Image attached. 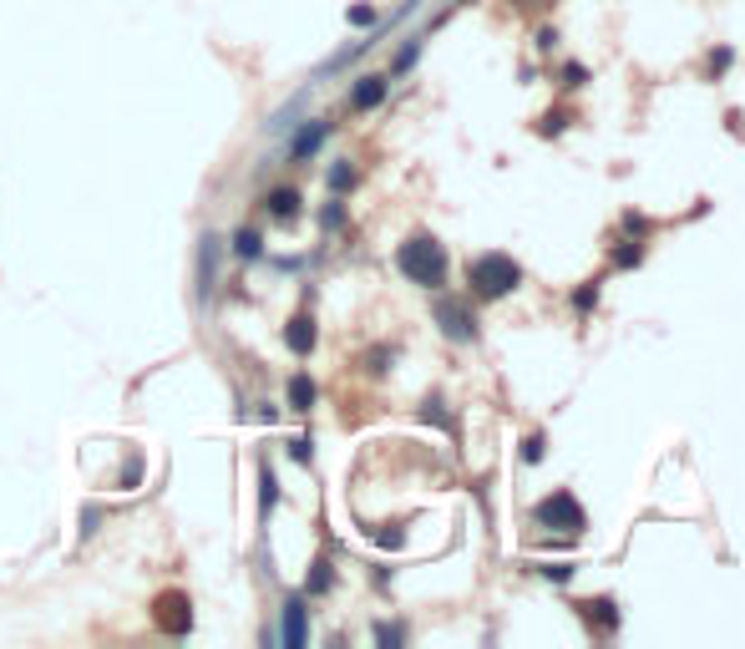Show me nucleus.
Listing matches in <instances>:
<instances>
[{
    "instance_id": "423d86ee",
    "label": "nucleus",
    "mask_w": 745,
    "mask_h": 649,
    "mask_svg": "<svg viewBox=\"0 0 745 649\" xmlns=\"http://www.w3.org/2000/svg\"><path fill=\"white\" fill-rule=\"evenodd\" d=\"M578 614H584V624H588V629H599L603 639L619 629V604L609 599V593H599V599H584V604H578Z\"/></svg>"
},
{
    "instance_id": "f3484780",
    "label": "nucleus",
    "mask_w": 745,
    "mask_h": 649,
    "mask_svg": "<svg viewBox=\"0 0 745 649\" xmlns=\"http://www.w3.org/2000/svg\"><path fill=\"white\" fill-rule=\"evenodd\" d=\"M542 578H553V584H569L573 568H569V563H542Z\"/></svg>"
},
{
    "instance_id": "4be33fe9",
    "label": "nucleus",
    "mask_w": 745,
    "mask_h": 649,
    "mask_svg": "<svg viewBox=\"0 0 745 649\" xmlns=\"http://www.w3.org/2000/svg\"><path fill=\"white\" fill-rule=\"evenodd\" d=\"M594 299H599V290H594V284H588V290H578V295H573V305H578V310H588V305H594Z\"/></svg>"
},
{
    "instance_id": "4468645a",
    "label": "nucleus",
    "mask_w": 745,
    "mask_h": 649,
    "mask_svg": "<svg viewBox=\"0 0 745 649\" xmlns=\"http://www.w3.org/2000/svg\"><path fill=\"white\" fill-rule=\"evenodd\" d=\"M330 584H335V574H330V563H315V574H309V584H305V589L309 593H325V589H330Z\"/></svg>"
},
{
    "instance_id": "7ed1b4c3",
    "label": "nucleus",
    "mask_w": 745,
    "mask_h": 649,
    "mask_svg": "<svg viewBox=\"0 0 745 649\" xmlns=\"http://www.w3.org/2000/svg\"><path fill=\"white\" fill-rule=\"evenodd\" d=\"M538 523L542 528H558V532H569V538H578L584 532V507H578V498H573L569 487H558V492H548V498L538 502Z\"/></svg>"
},
{
    "instance_id": "f8f14e48",
    "label": "nucleus",
    "mask_w": 745,
    "mask_h": 649,
    "mask_svg": "<svg viewBox=\"0 0 745 649\" xmlns=\"http://www.w3.org/2000/svg\"><path fill=\"white\" fill-rule=\"evenodd\" d=\"M325 133H330V122H315V127H305V133H300V143H294V158H309V152L325 143Z\"/></svg>"
},
{
    "instance_id": "412c9836",
    "label": "nucleus",
    "mask_w": 745,
    "mask_h": 649,
    "mask_svg": "<svg viewBox=\"0 0 745 649\" xmlns=\"http://www.w3.org/2000/svg\"><path fill=\"white\" fill-rule=\"evenodd\" d=\"M290 457L294 462H309V442H305V437H294V442H290Z\"/></svg>"
},
{
    "instance_id": "f257e3e1",
    "label": "nucleus",
    "mask_w": 745,
    "mask_h": 649,
    "mask_svg": "<svg viewBox=\"0 0 745 649\" xmlns=\"http://www.w3.org/2000/svg\"><path fill=\"white\" fill-rule=\"evenodd\" d=\"M395 269H401L411 284H422V290H441V284H447V249H441L431 234H411L406 244L395 249Z\"/></svg>"
},
{
    "instance_id": "dca6fc26",
    "label": "nucleus",
    "mask_w": 745,
    "mask_h": 649,
    "mask_svg": "<svg viewBox=\"0 0 745 649\" xmlns=\"http://www.w3.org/2000/svg\"><path fill=\"white\" fill-rule=\"evenodd\" d=\"M542 446H548V442H542L538 431H533V437L523 442V462H527V467H533V462H542Z\"/></svg>"
},
{
    "instance_id": "9b49d317",
    "label": "nucleus",
    "mask_w": 745,
    "mask_h": 649,
    "mask_svg": "<svg viewBox=\"0 0 745 649\" xmlns=\"http://www.w3.org/2000/svg\"><path fill=\"white\" fill-rule=\"evenodd\" d=\"M290 406L294 412H309V406H315V381H309V376H294L290 381Z\"/></svg>"
},
{
    "instance_id": "39448f33",
    "label": "nucleus",
    "mask_w": 745,
    "mask_h": 649,
    "mask_svg": "<svg viewBox=\"0 0 745 649\" xmlns=\"http://www.w3.org/2000/svg\"><path fill=\"white\" fill-rule=\"evenodd\" d=\"M437 324L447 340H472L477 335V320H472V310L462 305V299H437Z\"/></svg>"
},
{
    "instance_id": "5701e85b",
    "label": "nucleus",
    "mask_w": 745,
    "mask_h": 649,
    "mask_svg": "<svg viewBox=\"0 0 745 649\" xmlns=\"http://www.w3.org/2000/svg\"><path fill=\"white\" fill-rule=\"evenodd\" d=\"M274 498H279V492H274V477L264 473V513H269V507H274Z\"/></svg>"
},
{
    "instance_id": "20e7f679",
    "label": "nucleus",
    "mask_w": 745,
    "mask_h": 649,
    "mask_svg": "<svg viewBox=\"0 0 745 649\" xmlns=\"http://www.w3.org/2000/svg\"><path fill=\"white\" fill-rule=\"evenodd\" d=\"M152 620H158V629H168V635H188V629H193L188 593H158V604H152Z\"/></svg>"
},
{
    "instance_id": "f03ea898",
    "label": "nucleus",
    "mask_w": 745,
    "mask_h": 649,
    "mask_svg": "<svg viewBox=\"0 0 745 649\" xmlns=\"http://www.w3.org/2000/svg\"><path fill=\"white\" fill-rule=\"evenodd\" d=\"M467 284L477 299H502L523 284V265L512 254H477L467 265Z\"/></svg>"
},
{
    "instance_id": "ddd939ff",
    "label": "nucleus",
    "mask_w": 745,
    "mask_h": 649,
    "mask_svg": "<svg viewBox=\"0 0 745 649\" xmlns=\"http://www.w3.org/2000/svg\"><path fill=\"white\" fill-rule=\"evenodd\" d=\"M259 249H264V238L254 234V229H239V234H234V254H239V259H254Z\"/></svg>"
},
{
    "instance_id": "aec40b11",
    "label": "nucleus",
    "mask_w": 745,
    "mask_h": 649,
    "mask_svg": "<svg viewBox=\"0 0 745 649\" xmlns=\"http://www.w3.org/2000/svg\"><path fill=\"white\" fill-rule=\"evenodd\" d=\"M376 639H380V645H401V629H395V624H380Z\"/></svg>"
},
{
    "instance_id": "0eeeda50",
    "label": "nucleus",
    "mask_w": 745,
    "mask_h": 649,
    "mask_svg": "<svg viewBox=\"0 0 745 649\" xmlns=\"http://www.w3.org/2000/svg\"><path fill=\"white\" fill-rule=\"evenodd\" d=\"M284 345H290L294 355L315 351V315H294V320L284 324Z\"/></svg>"
},
{
    "instance_id": "9d476101",
    "label": "nucleus",
    "mask_w": 745,
    "mask_h": 649,
    "mask_svg": "<svg viewBox=\"0 0 745 649\" xmlns=\"http://www.w3.org/2000/svg\"><path fill=\"white\" fill-rule=\"evenodd\" d=\"M269 213H274L279 223H290L294 213H300V193H294V188H274V193H269Z\"/></svg>"
},
{
    "instance_id": "6e6552de",
    "label": "nucleus",
    "mask_w": 745,
    "mask_h": 649,
    "mask_svg": "<svg viewBox=\"0 0 745 649\" xmlns=\"http://www.w3.org/2000/svg\"><path fill=\"white\" fill-rule=\"evenodd\" d=\"M380 102H386V76H361L351 91V107L355 112H370V107H380Z\"/></svg>"
},
{
    "instance_id": "a211bd4d",
    "label": "nucleus",
    "mask_w": 745,
    "mask_h": 649,
    "mask_svg": "<svg viewBox=\"0 0 745 649\" xmlns=\"http://www.w3.org/2000/svg\"><path fill=\"white\" fill-rule=\"evenodd\" d=\"M351 26H376V11L370 5H351Z\"/></svg>"
},
{
    "instance_id": "2eb2a0df",
    "label": "nucleus",
    "mask_w": 745,
    "mask_h": 649,
    "mask_svg": "<svg viewBox=\"0 0 745 649\" xmlns=\"http://www.w3.org/2000/svg\"><path fill=\"white\" fill-rule=\"evenodd\" d=\"M351 183H355V168H351V162H335V168H330V188L345 193Z\"/></svg>"
},
{
    "instance_id": "1a4fd4ad",
    "label": "nucleus",
    "mask_w": 745,
    "mask_h": 649,
    "mask_svg": "<svg viewBox=\"0 0 745 649\" xmlns=\"http://www.w3.org/2000/svg\"><path fill=\"white\" fill-rule=\"evenodd\" d=\"M309 629H305V604L300 599H290L284 604V645H305Z\"/></svg>"
},
{
    "instance_id": "6ab92c4d",
    "label": "nucleus",
    "mask_w": 745,
    "mask_h": 649,
    "mask_svg": "<svg viewBox=\"0 0 745 649\" xmlns=\"http://www.w3.org/2000/svg\"><path fill=\"white\" fill-rule=\"evenodd\" d=\"M426 421H437V427H452V421H447V412H441V401H426Z\"/></svg>"
}]
</instances>
